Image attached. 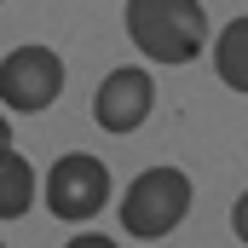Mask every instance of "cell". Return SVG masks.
<instances>
[{
	"label": "cell",
	"mask_w": 248,
	"mask_h": 248,
	"mask_svg": "<svg viewBox=\"0 0 248 248\" xmlns=\"http://www.w3.org/2000/svg\"><path fill=\"white\" fill-rule=\"evenodd\" d=\"M127 35L150 63H190L208 41L196 0H127Z\"/></svg>",
	"instance_id": "1"
},
{
	"label": "cell",
	"mask_w": 248,
	"mask_h": 248,
	"mask_svg": "<svg viewBox=\"0 0 248 248\" xmlns=\"http://www.w3.org/2000/svg\"><path fill=\"white\" fill-rule=\"evenodd\" d=\"M190 214V179L179 168H144L122 196V231L133 243H162Z\"/></svg>",
	"instance_id": "2"
},
{
	"label": "cell",
	"mask_w": 248,
	"mask_h": 248,
	"mask_svg": "<svg viewBox=\"0 0 248 248\" xmlns=\"http://www.w3.org/2000/svg\"><path fill=\"white\" fill-rule=\"evenodd\" d=\"M46 208H52V219L63 225H87L93 214H104V202H110V168L98 162V156H87V150H69L58 156L52 168H46Z\"/></svg>",
	"instance_id": "3"
},
{
	"label": "cell",
	"mask_w": 248,
	"mask_h": 248,
	"mask_svg": "<svg viewBox=\"0 0 248 248\" xmlns=\"http://www.w3.org/2000/svg\"><path fill=\"white\" fill-rule=\"evenodd\" d=\"M58 93H63V58L52 46H12L0 58V98H6V110L41 116V110L58 104Z\"/></svg>",
	"instance_id": "4"
},
{
	"label": "cell",
	"mask_w": 248,
	"mask_h": 248,
	"mask_svg": "<svg viewBox=\"0 0 248 248\" xmlns=\"http://www.w3.org/2000/svg\"><path fill=\"white\" fill-rule=\"evenodd\" d=\"M150 104H156V81L144 69H110L98 81V98H93V122L104 133H133V127L150 122Z\"/></svg>",
	"instance_id": "5"
},
{
	"label": "cell",
	"mask_w": 248,
	"mask_h": 248,
	"mask_svg": "<svg viewBox=\"0 0 248 248\" xmlns=\"http://www.w3.org/2000/svg\"><path fill=\"white\" fill-rule=\"evenodd\" d=\"M29 208H35V168L17 150H6L0 156V219H23Z\"/></svg>",
	"instance_id": "6"
},
{
	"label": "cell",
	"mask_w": 248,
	"mask_h": 248,
	"mask_svg": "<svg viewBox=\"0 0 248 248\" xmlns=\"http://www.w3.org/2000/svg\"><path fill=\"white\" fill-rule=\"evenodd\" d=\"M214 63H219V81H225L231 93L248 87V17H231V23H225V35H219V46H214Z\"/></svg>",
	"instance_id": "7"
},
{
	"label": "cell",
	"mask_w": 248,
	"mask_h": 248,
	"mask_svg": "<svg viewBox=\"0 0 248 248\" xmlns=\"http://www.w3.org/2000/svg\"><path fill=\"white\" fill-rule=\"evenodd\" d=\"M63 248H116V243H110V237H98V231H87V237H69Z\"/></svg>",
	"instance_id": "8"
},
{
	"label": "cell",
	"mask_w": 248,
	"mask_h": 248,
	"mask_svg": "<svg viewBox=\"0 0 248 248\" xmlns=\"http://www.w3.org/2000/svg\"><path fill=\"white\" fill-rule=\"evenodd\" d=\"M6 150H12V122L0 116V156H6Z\"/></svg>",
	"instance_id": "9"
},
{
	"label": "cell",
	"mask_w": 248,
	"mask_h": 248,
	"mask_svg": "<svg viewBox=\"0 0 248 248\" xmlns=\"http://www.w3.org/2000/svg\"><path fill=\"white\" fill-rule=\"evenodd\" d=\"M0 6H6V0H0Z\"/></svg>",
	"instance_id": "10"
},
{
	"label": "cell",
	"mask_w": 248,
	"mask_h": 248,
	"mask_svg": "<svg viewBox=\"0 0 248 248\" xmlns=\"http://www.w3.org/2000/svg\"><path fill=\"white\" fill-rule=\"evenodd\" d=\"M0 248H6V243H0Z\"/></svg>",
	"instance_id": "11"
}]
</instances>
